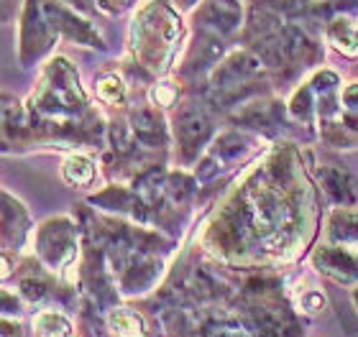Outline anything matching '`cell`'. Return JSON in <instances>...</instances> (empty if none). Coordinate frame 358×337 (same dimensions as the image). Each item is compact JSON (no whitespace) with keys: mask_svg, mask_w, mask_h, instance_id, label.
<instances>
[{"mask_svg":"<svg viewBox=\"0 0 358 337\" xmlns=\"http://www.w3.org/2000/svg\"><path fill=\"white\" fill-rule=\"evenodd\" d=\"M92 177H95V166H92V161L85 156H72L64 164V179L69 181V184H77V187H85V184H90L92 181Z\"/></svg>","mask_w":358,"mask_h":337,"instance_id":"1","label":"cell"},{"mask_svg":"<svg viewBox=\"0 0 358 337\" xmlns=\"http://www.w3.org/2000/svg\"><path fill=\"white\" fill-rule=\"evenodd\" d=\"M110 324H113V330L120 332L123 337H138L143 330L141 320H138L134 312H128V309H118V312H113Z\"/></svg>","mask_w":358,"mask_h":337,"instance_id":"2","label":"cell"},{"mask_svg":"<svg viewBox=\"0 0 358 337\" xmlns=\"http://www.w3.org/2000/svg\"><path fill=\"white\" fill-rule=\"evenodd\" d=\"M333 38H336V46L341 52H343L345 46V54H351V57L358 54V29L351 21H338L336 31H333Z\"/></svg>","mask_w":358,"mask_h":337,"instance_id":"3","label":"cell"},{"mask_svg":"<svg viewBox=\"0 0 358 337\" xmlns=\"http://www.w3.org/2000/svg\"><path fill=\"white\" fill-rule=\"evenodd\" d=\"M38 327H41V337H69L67 322L54 315L41 317V320H38Z\"/></svg>","mask_w":358,"mask_h":337,"instance_id":"4","label":"cell"},{"mask_svg":"<svg viewBox=\"0 0 358 337\" xmlns=\"http://www.w3.org/2000/svg\"><path fill=\"white\" fill-rule=\"evenodd\" d=\"M123 82H120L118 77H105L103 82L97 84V95L103 100H108V103H118V100H123Z\"/></svg>","mask_w":358,"mask_h":337,"instance_id":"5","label":"cell"},{"mask_svg":"<svg viewBox=\"0 0 358 337\" xmlns=\"http://www.w3.org/2000/svg\"><path fill=\"white\" fill-rule=\"evenodd\" d=\"M210 337H248L246 332L236 330V327H213Z\"/></svg>","mask_w":358,"mask_h":337,"instance_id":"6","label":"cell"},{"mask_svg":"<svg viewBox=\"0 0 358 337\" xmlns=\"http://www.w3.org/2000/svg\"><path fill=\"white\" fill-rule=\"evenodd\" d=\"M154 98L159 100V103H164V105H169V103H172V98H174V92L172 90H162V92H154Z\"/></svg>","mask_w":358,"mask_h":337,"instance_id":"7","label":"cell"}]
</instances>
